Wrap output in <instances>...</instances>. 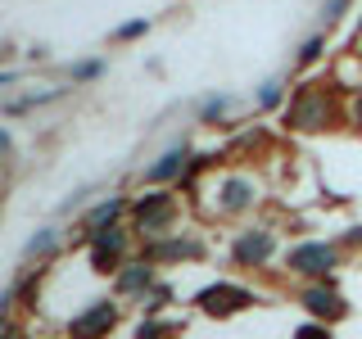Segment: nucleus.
I'll list each match as a JSON object with an SVG mask.
<instances>
[{"mask_svg": "<svg viewBox=\"0 0 362 339\" xmlns=\"http://www.w3.org/2000/svg\"><path fill=\"white\" fill-rule=\"evenodd\" d=\"M136 285H150V267H136L122 276V290H136Z\"/></svg>", "mask_w": 362, "mask_h": 339, "instance_id": "423d86ee", "label": "nucleus"}, {"mask_svg": "<svg viewBox=\"0 0 362 339\" xmlns=\"http://www.w3.org/2000/svg\"><path fill=\"white\" fill-rule=\"evenodd\" d=\"M235 303H245L240 290H209V294H204V308H213V312H218V308H235Z\"/></svg>", "mask_w": 362, "mask_h": 339, "instance_id": "7ed1b4c3", "label": "nucleus"}, {"mask_svg": "<svg viewBox=\"0 0 362 339\" xmlns=\"http://www.w3.org/2000/svg\"><path fill=\"white\" fill-rule=\"evenodd\" d=\"M299 339H326L322 331H313V326H308V331H299Z\"/></svg>", "mask_w": 362, "mask_h": 339, "instance_id": "6e6552de", "label": "nucleus"}, {"mask_svg": "<svg viewBox=\"0 0 362 339\" xmlns=\"http://www.w3.org/2000/svg\"><path fill=\"white\" fill-rule=\"evenodd\" d=\"M109 326H113V308H109V303H95L86 316L73 321V339H95L100 331H109Z\"/></svg>", "mask_w": 362, "mask_h": 339, "instance_id": "f03ea898", "label": "nucleus"}, {"mask_svg": "<svg viewBox=\"0 0 362 339\" xmlns=\"http://www.w3.org/2000/svg\"><path fill=\"white\" fill-rule=\"evenodd\" d=\"M331 263H335V254L326 244H303V249H294V254H290V267L294 271H308V276H322Z\"/></svg>", "mask_w": 362, "mask_h": 339, "instance_id": "f257e3e1", "label": "nucleus"}, {"mask_svg": "<svg viewBox=\"0 0 362 339\" xmlns=\"http://www.w3.org/2000/svg\"><path fill=\"white\" fill-rule=\"evenodd\" d=\"M267 249H272V240H267V235H245V240H240V249H235V254H240L245 263H249V258H263Z\"/></svg>", "mask_w": 362, "mask_h": 339, "instance_id": "39448f33", "label": "nucleus"}, {"mask_svg": "<svg viewBox=\"0 0 362 339\" xmlns=\"http://www.w3.org/2000/svg\"><path fill=\"white\" fill-rule=\"evenodd\" d=\"M181 163H186V154H181V150L163 154V163H154V167H150V181H168L173 172H181Z\"/></svg>", "mask_w": 362, "mask_h": 339, "instance_id": "20e7f679", "label": "nucleus"}, {"mask_svg": "<svg viewBox=\"0 0 362 339\" xmlns=\"http://www.w3.org/2000/svg\"><path fill=\"white\" fill-rule=\"evenodd\" d=\"M308 308H313V312H335V299L317 290V294H308Z\"/></svg>", "mask_w": 362, "mask_h": 339, "instance_id": "0eeeda50", "label": "nucleus"}]
</instances>
